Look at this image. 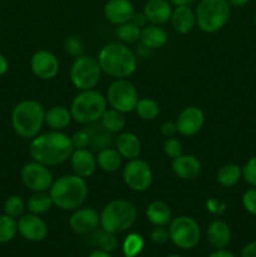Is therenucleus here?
<instances>
[{
	"mask_svg": "<svg viewBox=\"0 0 256 257\" xmlns=\"http://www.w3.org/2000/svg\"><path fill=\"white\" fill-rule=\"evenodd\" d=\"M94 233V242L97 243V246L99 247V250L107 251V252H112L117 248L118 241L115 238L114 233H109L105 232V231L100 230L98 232H93Z\"/></svg>",
	"mask_w": 256,
	"mask_h": 257,
	"instance_id": "37",
	"label": "nucleus"
},
{
	"mask_svg": "<svg viewBox=\"0 0 256 257\" xmlns=\"http://www.w3.org/2000/svg\"><path fill=\"white\" fill-rule=\"evenodd\" d=\"M70 140H72L74 150H78V148H88V146L90 145V136L87 130H82L75 132L74 135L70 137Z\"/></svg>",
	"mask_w": 256,
	"mask_h": 257,
	"instance_id": "42",
	"label": "nucleus"
},
{
	"mask_svg": "<svg viewBox=\"0 0 256 257\" xmlns=\"http://www.w3.org/2000/svg\"><path fill=\"white\" fill-rule=\"evenodd\" d=\"M161 133L165 136L166 138L173 137L177 133V128H176L175 122H165L161 125Z\"/></svg>",
	"mask_w": 256,
	"mask_h": 257,
	"instance_id": "45",
	"label": "nucleus"
},
{
	"mask_svg": "<svg viewBox=\"0 0 256 257\" xmlns=\"http://www.w3.org/2000/svg\"><path fill=\"white\" fill-rule=\"evenodd\" d=\"M30 69L39 79H54L59 73V60L49 50H38L30 58Z\"/></svg>",
	"mask_w": 256,
	"mask_h": 257,
	"instance_id": "14",
	"label": "nucleus"
},
{
	"mask_svg": "<svg viewBox=\"0 0 256 257\" xmlns=\"http://www.w3.org/2000/svg\"><path fill=\"white\" fill-rule=\"evenodd\" d=\"M241 177H242V167L238 165H235V163L223 165L218 170L217 176H216L218 185L225 188H230L237 185Z\"/></svg>",
	"mask_w": 256,
	"mask_h": 257,
	"instance_id": "28",
	"label": "nucleus"
},
{
	"mask_svg": "<svg viewBox=\"0 0 256 257\" xmlns=\"http://www.w3.org/2000/svg\"><path fill=\"white\" fill-rule=\"evenodd\" d=\"M208 243L216 250L226 248L231 241V228L225 221L213 220L206 230Z\"/></svg>",
	"mask_w": 256,
	"mask_h": 257,
	"instance_id": "22",
	"label": "nucleus"
},
{
	"mask_svg": "<svg viewBox=\"0 0 256 257\" xmlns=\"http://www.w3.org/2000/svg\"><path fill=\"white\" fill-rule=\"evenodd\" d=\"M122 177L128 188L136 192H145L153 182L151 166L141 158L130 160L123 167Z\"/></svg>",
	"mask_w": 256,
	"mask_h": 257,
	"instance_id": "11",
	"label": "nucleus"
},
{
	"mask_svg": "<svg viewBox=\"0 0 256 257\" xmlns=\"http://www.w3.org/2000/svg\"><path fill=\"white\" fill-rule=\"evenodd\" d=\"M241 257H256V241L248 242L247 245L243 246L241 251Z\"/></svg>",
	"mask_w": 256,
	"mask_h": 257,
	"instance_id": "47",
	"label": "nucleus"
},
{
	"mask_svg": "<svg viewBox=\"0 0 256 257\" xmlns=\"http://www.w3.org/2000/svg\"><path fill=\"white\" fill-rule=\"evenodd\" d=\"M45 123V108L38 100H22L12 112V127L24 140H33L39 135Z\"/></svg>",
	"mask_w": 256,
	"mask_h": 257,
	"instance_id": "4",
	"label": "nucleus"
},
{
	"mask_svg": "<svg viewBox=\"0 0 256 257\" xmlns=\"http://www.w3.org/2000/svg\"><path fill=\"white\" fill-rule=\"evenodd\" d=\"M65 52L69 53L73 57H80L83 55V52H84V44L80 40L79 37H75V35H72V37H68L65 39L64 43Z\"/></svg>",
	"mask_w": 256,
	"mask_h": 257,
	"instance_id": "39",
	"label": "nucleus"
},
{
	"mask_svg": "<svg viewBox=\"0 0 256 257\" xmlns=\"http://www.w3.org/2000/svg\"><path fill=\"white\" fill-rule=\"evenodd\" d=\"M170 240L182 250L196 247L201 240V228L197 221L190 216H177L168 225Z\"/></svg>",
	"mask_w": 256,
	"mask_h": 257,
	"instance_id": "9",
	"label": "nucleus"
},
{
	"mask_svg": "<svg viewBox=\"0 0 256 257\" xmlns=\"http://www.w3.org/2000/svg\"><path fill=\"white\" fill-rule=\"evenodd\" d=\"M242 206L248 213L256 216V187H251L243 192Z\"/></svg>",
	"mask_w": 256,
	"mask_h": 257,
	"instance_id": "41",
	"label": "nucleus"
},
{
	"mask_svg": "<svg viewBox=\"0 0 256 257\" xmlns=\"http://www.w3.org/2000/svg\"><path fill=\"white\" fill-rule=\"evenodd\" d=\"M100 124L103 125L105 131H108L112 135L123 132V130L125 128L124 113L118 112L113 108H109V109L107 108L105 112L103 113L102 118H100Z\"/></svg>",
	"mask_w": 256,
	"mask_h": 257,
	"instance_id": "29",
	"label": "nucleus"
},
{
	"mask_svg": "<svg viewBox=\"0 0 256 257\" xmlns=\"http://www.w3.org/2000/svg\"><path fill=\"white\" fill-rule=\"evenodd\" d=\"M53 203L63 211H74L82 207L89 195L85 178L77 175H67L54 181L49 188Z\"/></svg>",
	"mask_w": 256,
	"mask_h": 257,
	"instance_id": "3",
	"label": "nucleus"
},
{
	"mask_svg": "<svg viewBox=\"0 0 256 257\" xmlns=\"http://www.w3.org/2000/svg\"><path fill=\"white\" fill-rule=\"evenodd\" d=\"M107 98L95 89L80 90L70 104L73 120L79 124H93L102 118L107 109Z\"/></svg>",
	"mask_w": 256,
	"mask_h": 257,
	"instance_id": "6",
	"label": "nucleus"
},
{
	"mask_svg": "<svg viewBox=\"0 0 256 257\" xmlns=\"http://www.w3.org/2000/svg\"><path fill=\"white\" fill-rule=\"evenodd\" d=\"M167 33L163 28H161L160 25H146L145 28H142L141 30V37L140 42L141 44L147 47L148 49H158V48H162L163 45L167 43Z\"/></svg>",
	"mask_w": 256,
	"mask_h": 257,
	"instance_id": "24",
	"label": "nucleus"
},
{
	"mask_svg": "<svg viewBox=\"0 0 256 257\" xmlns=\"http://www.w3.org/2000/svg\"><path fill=\"white\" fill-rule=\"evenodd\" d=\"M8 69H9V62L5 55L0 54V77H3L8 72Z\"/></svg>",
	"mask_w": 256,
	"mask_h": 257,
	"instance_id": "48",
	"label": "nucleus"
},
{
	"mask_svg": "<svg viewBox=\"0 0 256 257\" xmlns=\"http://www.w3.org/2000/svg\"><path fill=\"white\" fill-rule=\"evenodd\" d=\"M172 171L183 181H193L202 172L200 160L193 155H181L172 160Z\"/></svg>",
	"mask_w": 256,
	"mask_h": 257,
	"instance_id": "19",
	"label": "nucleus"
},
{
	"mask_svg": "<svg viewBox=\"0 0 256 257\" xmlns=\"http://www.w3.org/2000/svg\"><path fill=\"white\" fill-rule=\"evenodd\" d=\"M137 215V208L131 201L117 198L108 202L100 211L99 226L105 232L117 235L132 227Z\"/></svg>",
	"mask_w": 256,
	"mask_h": 257,
	"instance_id": "5",
	"label": "nucleus"
},
{
	"mask_svg": "<svg viewBox=\"0 0 256 257\" xmlns=\"http://www.w3.org/2000/svg\"><path fill=\"white\" fill-rule=\"evenodd\" d=\"M131 22H132L135 25H137L138 28H141V29H142V28H145L146 25H147L148 20H147V18H146V15L143 14V12H141V13H135L132 17V19H131Z\"/></svg>",
	"mask_w": 256,
	"mask_h": 257,
	"instance_id": "46",
	"label": "nucleus"
},
{
	"mask_svg": "<svg viewBox=\"0 0 256 257\" xmlns=\"http://www.w3.org/2000/svg\"><path fill=\"white\" fill-rule=\"evenodd\" d=\"M105 98L110 108L122 113L133 112L140 99L138 90L127 79H115L108 87Z\"/></svg>",
	"mask_w": 256,
	"mask_h": 257,
	"instance_id": "10",
	"label": "nucleus"
},
{
	"mask_svg": "<svg viewBox=\"0 0 256 257\" xmlns=\"http://www.w3.org/2000/svg\"><path fill=\"white\" fill-rule=\"evenodd\" d=\"M70 167L74 175L88 178L97 171V158L88 148H78L70 156Z\"/></svg>",
	"mask_w": 256,
	"mask_h": 257,
	"instance_id": "18",
	"label": "nucleus"
},
{
	"mask_svg": "<svg viewBox=\"0 0 256 257\" xmlns=\"http://www.w3.org/2000/svg\"><path fill=\"white\" fill-rule=\"evenodd\" d=\"M208 257H236V256L233 255L232 252H230V251L225 250V248H221V250L213 251L212 253H210V256Z\"/></svg>",
	"mask_w": 256,
	"mask_h": 257,
	"instance_id": "49",
	"label": "nucleus"
},
{
	"mask_svg": "<svg viewBox=\"0 0 256 257\" xmlns=\"http://www.w3.org/2000/svg\"><path fill=\"white\" fill-rule=\"evenodd\" d=\"M135 13V7L131 0H108L103 8L104 18L114 25L131 22Z\"/></svg>",
	"mask_w": 256,
	"mask_h": 257,
	"instance_id": "17",
	"label": "nucleus"
},
{
	"mask_svg": "<svg viewBox=\"0 0 256 257\" xmlns=\"http://www.w3.org/2000/svg\"><path fill=\"white\" fill-rule=\"evenodd\" d=\"M253 22H255V24H256V14H255V17H253Z\"/></svg>",
	"mask_w": 256,
	"mask_h": 257,
	"instance_id": "55",
	"label": "nucleus"
},
{
	"mask_svg": "<svg viewBox=\"0 0 256 257\" xmlns=\"http://www.w3.org/2000/svg\"><path fill=\"white\" fill-rule=\"evenodd\" d=\"M172 28L180 34H188L196 27V14L190 5H178L171 15Z\"/></svg>",
	"mask_w": 256,
	"mask_h": 257,
	"instance_id": "21",
	"label": "nucleus"
},
{
	"mask_svg": "<svg viewBox=\"0 0 256 257\" xmlns=\"http://www.w3.org/2000/svg\"><path fill=\"white\" fill-rule=\"evenodd\" d=\"M89 132L90 136V145L93 150L100 151L103 148L109 147V145L112 143V133H109L108 131H105L103 128V125H98V127H92L89 130H87Z\"/></svg>",
	"mask_w": 256,
	"mask_h": 257,
	"instance_id": "32",
	"label": "nucleus"
},
{
	"mask_svg": "<svg viewBox=\"0 0 256 257\" xmlns=\"http://www.w3.org/2000/svg\"><path fill=\"white\" fill-rule=\"evenodd\" d=\"M102 69L97 58L90 55H80L73 62L69 70L72 84L78 90L94 89L102 77Z\"/></svg>",
	"mask_w": 256,
	"mask_h": 257,
	"instance_id": "8",
	"label": "nucleus"
},
{
	"mask_svg": "<svg viewBox=\"0 0 256 257\" xmlns=\"http://www.w3.org/2000/svg\"><path fill=\"white\" fill-rule=\"evenodd\" d=\"M69 226L78 235H89L99 226V213L92 207H79L73 211Z\"/></svg>",
	"mask_w": 256,
	"mask_h": 257,
	"instance_id": "16",
	"label": "nucleus"
},
{
	"mask_svg": "<svg viewBox=\"0 0 256 257\" xmlns=\"http://www.w3.org/2000/svg\"><path fill=\"white\" fill-rule=\"evenodd\" d=\"M54 206L49 192H33V195L28 198L27 208L30 213L34 215H44Z\"/></svg>",
	"mask_w": 256,
	"mask_h": 257,
	"instance_id": "30",
	"label": "nucleus"
},
{
	"mask_svg": "<svg viewBox=\"0 0 256 257\" xmlns=\"http://www.w3.org/2000/svg\"><path fill=\"white\" fill-rule=\"evenodd\" d=\"M18 233V222L8 215H0V243L10 242Z\"/></svg>",
	"mask_w": 256,
	"mask_h": 257,
	"instance_id": "34",
	"label": "nucleus"
},
{
	"mask_svg": "<svg viewBox=\"0 0 256 257\" xmlns=\"http://www.w3.org/2000/svg\"><path fill=\"white\" fill-rule=\"evenodd\" d=\"M20 177L23 185L32 192H47L54 182L49 167L37 161L25 163L20 171Z\"/></svg>",
	"mask_w": 256,
	"mask_h": 257,
	"instance_id": "12",
	"label": "nucleus"
},
{
	"mask_svg": "<svg viewBox=\"0 0 256 257\" xmlns=\"http://www.w3.org/2000/svg\"><path fill=\"white\" fill-rule=\"evenodd\" d=\"M141 30L142 29L133 24L132 22H127L124 24L117 25L115 35L123 44H133L140 40Z\"/></svg>",
	"mask_w": 256,
	"mask_h": 257,
	"instance_id": "33",
	"label": "nucleus"
},
{
	"mask_svg": "<svg viewBox=\"0 0 256 257\" xmlns=\"http://www.w3.org/2000/svg\"><path fill=\"white\" fill-rule=\"evenodd\" d=\"M150 50L151 49H148L147 47H145V45L141 44L140 48L137 49V54L140 55L141 58H147L148 55H150Z\"/></svg>",
	"mask_w": 256,
	"mask_h": 257,
	"instance_id": "52",
	"label": "nucleus"
},
{
	"mask_svg": "<svg viewBox=\"0 0 256 257\" xmlns=\"http://www.w3.org/2000/svg\"><path fill=\"white\" fill-rule=\"evenodd\" d=\"M163 152L171 160H175V158L180 157L181 155H183L182 142L175 137L166 138L165 143H163Z\"/></svg>",
	"mask_w": 256,
	"mask_h": 257,
	"instance_id": "38",
	"label": "nucleus"
},
{
	"mask_svg": "<svg viewBox=\"0 0 256 257\" xmlns=\"http://www.w3.org/2000/svg\"><path fill=\"white\" fill-rule=\"evenodd\" d=\"M147 220L153 226H168L172 221V211L163 201H153L146 210Z\"/></svg>",
	"mask_w": 256,
	"mask_h": 257,
	"instance_id": "26",
	"label": "nucleus"
},
{
	"mask_svg": "<svg viewBox=\"0 0 256 257\" xmlns=\"http://www.w3.org/2000/svg\"><path fill=\"white\" fill-rule=\"evenodd\" d=\"M0 22H2V19H0Z\"/></svg>",
	"mask_w": 256,
	"mask_h": 257,
	"instance_id": "56",
	"label": "nucleus"
},
{
	"mask_svg": "<svg viewBox=\"0 0 256 257\" xmlns=\"http://www.w3.org/2000/svg\"><path fill=\"white\" fill-rule=\"evenodd\" d=\"M227 2L231 7L241 8V7H245V5H247L251 0H227Z\"/></svg>",
	"mask_w": 256,
	"mask_h": 257,
	"instance_id": "50",
	"label": "nucleus"
},
{
	"mask_svg": "<svg viewBox=\"0 0 256 257\" xmlns=\"http://www.w3.org/2000/svg\"><path fill=\"white\" fill-rule=\"evenodd\" d=\"M143 246H145V241L142 236L138 233H130L123 241L122 250L125 257H137L142 252Z\"/></svg>",
	"mask_w": 256,
	"mask_h": 257,
	"instance_id": "35",
	"label": "nucleus"
},
{
	"mask_svg": "<svg viewBox=\"0 0 256 257\" xmlns=\"http://www.w3.org/2000/svg\"><path fill=\"white\" fill-rule=\"evenodd\" d=\"M195 14L198 29L212 34L227 24L231 17V5L227 0H200Z\"/></svg>",
	"mask_w": 256,
	"mask_h": 257,
	"instance_id": "7",
	"label": "nucleus"
},
{
	"mask_svg": "<svg viewBox=\"0 0 256 257\" xmlns=\"http://www.w3.org/2000/svg\"><path fill=\"white\" fill-rule=\"evenodd\" d=\"M114 143L115 150L127 161L138 158L142 152V143L138 136L132 132H120Z\"/></svg>",
	"mask_w": 256,
	"mask_h": 257,
	"instance_id": "23",
	"label": "nucleus"
},
{
	"mask_svg": "<svg viewBox=\"0 0 256 257\" xmlns=\"http://www.w3.org/2000/svg\"><path fill=\"white\" fill-rule=\"evenodd\" d=\"M18 232L28 241L40 242L48 236V225L39 215L27 213L22 215L18 221Z\"/></svg>",
	"mask_w": 256,
	"mask_h": 257,
	"instance_id": "15",
	"label": "nucleus"
},
{
	"mask_svg": "<svg viewBox=\"0 0 256 257\" xmlns=\"http://www.w3.org/2000/svg\"><path fill=\"white\" fill-rule=\"evenodd\" d=\"M206 207H207V211H210L213 215H222L226 210V205L223 202H221L217 198L212 197L206 202Z\"/></svg>",
	"mask_w": 256,
	"mask_h": 257,
	"instance_id": "44",
	"label": "nucleus"
},
{
	"mask_svg": "<svg viewBox=\"0 0 256 257\" xmlns=\"http://www.w3.org/2000/svg\"><path fill=\"white\" fill-rule=\"evenodd\" d=\"M73 120L70 109L63 105H53L45 110V124L53 131H63Z\"/></svg>",
	"mask_w": 256,
	"mask_h": 257,
	"instance_id": "25",
	"label": "nucleus"
},
{
	"mask_svg": "<svg viewBox=\"0 0 256 257\" xmlns=\"http://www.w3.org/2000/svg\"><path fill=\"white\" fill-rule=\"evenodd\" d=\"M135 112L143 120H155L160 115V104L152 98H141L138 99Z\"/></svg>",
	"mask_w": 256,
	"mask_h": 257,
	"instance_id": "31",
	"label": "nucleus"
},
{
	"mask_svg": "<svg viewBox=\"0 0 256 257\" xmlns=\"http://www.w3.org/2000/svg\"><path fill=\"white\" fill-rule=\"evenodd\" d=\"M242 177L251 187H256V156L245 163L242 167Z\"/></svg>",
	"mask_w": 256,
	"mask_h": 257,
	"instance_id": "40",
	"label": "nucleus"
},
{
	"mask_svg": "<svg viewBox=\"0 0 256 257\" xmlns=\"http://www.w3.org/2000/svg\"><path fill=\"white\" fill-rule=\"evenodd\" d=\"M151 240L157 245H163L170 240V232L166 226H156L151 232Z\"/></svg>",
	"mask_w": 256,
	"mask_h": 257,
	"instance_id": "43",
	"label": "nucleus"
},
{
	"mask_svg": "<svg viewBox=\"0 0 256 257\" xmlns=\"http://www.w3.org/2000/svg\"><path fill=\"white\" fill-rule=\"evenodd\" d=\"M172 10L168 0H148L143 7V14L151 24L162 25L171 19Z\"/></svg>",
	"mask_w": 256,
	"mask_h": 257,
	"instance_id": "20",
	"label": "nucleus"
},
{
	"mask_svg": "<svg viewBox=\"0 0 256 257\" xmlns=\"http://www.w3.org/2000/svg\"><path fill=\"white\" fill-rule=\"evenodd\" d=\"M88 257H113V256L110 255V252H107V251H103L98 248V250L93 251V252Z\"/></svg>",
	"mask_w": 256,
	"mask_h": 257,
	"instance_id": "51",
	"label": "nucleus"
},
{
	"mask_svg": "<svg viewBox=\"0 0 256 257\" xmlns=\"http://www.w3.org/2000/svg\"><path fill=\"white\" fill-rule=\"evenodd\" d=\"M175 124L180 135L185 137H192L203 128L205 113L196 105H188L178 113Z\"/></svg>",
	"mask_w": 256,
	"mask_h": 257,
	"instance_id": "13",
	"label": "nucleus"
},
{
	"mask_svg": "<svg viewBox=\"0 0 256 257\" xmlns=\"http://www.w3.org/2000/svg\"><path fill=\"white\" fill-rule=\"evenodd\" d=\"M168 2L172 5H175V7H178V5H191L196 0H168Z\"/></svg>",
	"mask_w": 256,
	"mask_h": 257,
	"instance_id": "53",
	"label": "nucleus"
},
{
	"mask_svg": "<svg viewBox=\"0 0 256 257\" xmlns=\"http://www.w3.org/2000/svg\"><path fill=\"white\" fill-rule=\"evenodd\" d=\"M95 158H97L98 167L108 173L115 172V171L119 170L123 161V157L119 155V152L115 148L110 147L98 151V155L95 156Z\"/></svg>",
	"mask_w": 256,
	"mask_h": 257,
	"instance_id": "27",
	"label": "nucleus"
},
{
	"mask_svg": "<svg viewBox=\"0 0 256 257\" xmlns=\"http://www.w3.org/2000/svg\"><path fill=\"white\" fill-rule=\"evenodd\" d=\"M25 207H27V205H25L24 200L20 196L12 195L5 200L3 210H4L5 215L10 216L13 218H18L23 215Z\"/></svg>",
	"mask_w": 256,
	"mask_h": 257,
	"instance_id": "36",
	"label": "nucleus"
},
{
	"mask_svg": "<svg viewBox=\"0 0 256 257\" xmlns=\"http://www.w3.org/2000/svg\"><path fill=\"white\" fill-rule=\"evenodd\" d=\"M100 69L115 79H125L137 69V55L127 44L112 42L99 50L97 57Z\"/></svg>",
	"mask_w": 256,
	"mask_h": 257,
	"instance_id": "2",
	"label": "nucleus"
},
{
	"mask_svg": "<svg viewBox=\"0 0 256 257\" xmlns=\"http://www.w3.org/2000/svg\"><path fill=\"white\" fill-rule=\"evenodd\" d=\"M167 257H182V256H180V255H168Z\"/></svg>",
	"mask_w": 256,
	"mask_h": 257,
	"instance_id": "54",
	"label": "nucleus"
},
{
	"mask_svg": "<svg viewBox=\"0 0 256 257\" xmlns=\"http://www.w3.org/2000/svg\"><path fill=\"white\" fill-rule=\"evenodd\" d=\"M73 151L74 147L72 140L62 131H52L44 135H38L29 145V155L33 161L43 163L48 167L67 162Z\"/></svg>",
	"mask_w": 256,
	"mask_h": 257,
	"instance_id": "1",
	"label": "nucleus"
}]
</instances>
